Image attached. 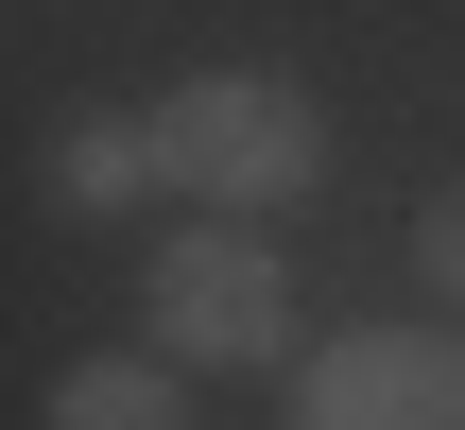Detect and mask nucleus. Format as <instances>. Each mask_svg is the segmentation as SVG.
Segmentation results:
<instances>
[{
  "label": "nucleus",
  "instance_id": "f03ea898",
  "mask_svg": "<svg viewBox=\"0 0 465 430\" xmlns=\"http://www.w3.org/2000/svg\"><path fill=\"white\" fill-rule=\"evenodd\" d=\"M155 345L173 362H293V259L259 224H190L155 259Z\"/></svg>",
  "mask_w": 465,
  "mask_h": 430
},
{
  "label": "nucleus",
  "instance_id": "7ed1b4c3",
  "mask_svg": "<svg viewBox=\"0 0 465 430\" xmlns=\"http://www.w3.org/2000/svg\"><path fill=\"white\" fill-rule=\"evenodd\" d=\"M293 430H465V327H345V345H311Z\"/></svg>",
  "mask_w": 465,
  "mask_h": 430
},
{
  "label": "nucleus",
  "instance_id": "39448f33",
  "mask_svg": "<svg viewBox=\"0 0 465 430\" xmlns=\"http://www.w3.org/2000/svg\"><path fill=\"white\" fill-rule=\"evenodd\" d=\"M52 430H190V379L173 362H69Z\"/></svg>",
  "mask_w": 465,
  "mask_h": 430
},
{
  "label": "nucleus",
  "instance_id": "f257e3e1",
  "mask_svg": "<svg viewBox=\"0 0 465 430\" xmlns=\"http://www.w3.org/2000/svg\"><path fill=\"white\" fill-rule=\"evenodd\" d=\"M155 172L190 207H224V224H276L328 172V103L293 69H190V86H155Z\"/></svg>",
  "mask_w": 465,
  "mask_h": 430
},
{
  "label": "nucleus",
  "instance_id": "20e7f679",
  "mask_svg": "<svg viewBox=\"0 0 465 430\" xmlns=\"http://www.w3.org/2000/svg\"><path fill=\"white\" fill-rule=\"evenodd\" d=\"M138 190H155V121L86 103V121L52 138V207H86V224H104V207H138Z\"/></svg>",
  "mask_w": 465,
  "mask_h": 430
},
{
  "label": "nucleus",
  "instance_id": "423d86ee",
  "mask_svg": "<svg viewBox=\"0 0 465 430\" xmlns=\"http://www.w3.org/2000/svg\"><path fill=\"white\" fill-rule=\"evenodd\" d=\"M414 276H431V293H465V190H431V207H414Z\"/></svg>",
  "mask_w": 465,
  "mask_h": 430
}]
</instances>
